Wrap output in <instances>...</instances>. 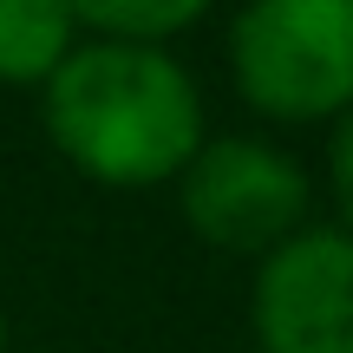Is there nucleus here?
Returning <instances> with one entry per match:
<instances>
[{"mask_svg": "<svg viewBox=\"0 0 353 353\" xmlns=\"http://www.w3.org/2000/svg\"><path fill=\"white\" fill-rule=\"evenodd\" d=\"M176 203L196 242L229 255H268L307 229L314 176L294 151L229 131V138H203V151L183 164Z\"/></svg>", "mask_w": 353, "mask_h": 353, "instance_id": "7ed1b4c3", "label": "nucleus"}, {"mask_svg": "<svg viewBox=\"0 0 353 353\" xmlns=\"http://www.w3.org/2000/svg\"><path fill=\"white\" fill-rule=\"evenodd\" d=\"M327 190H334V210H341V229L353 236V105L327 125Z\"/></svg>", "mask_w": 353, "mask_h": 353, "instance_id": "0eeeda50", "label": "nucleus"}, {"mask_svg": "<svg viewBox=\"0 0 353 353\" xmlns=\"http://www.w3.org/2000/svg\"><path fill=\"white\" fill-rule=\"evenodd\" d=\"M52 151L105 190H157L203 151V92L170 46L79 39L39 85Z\"/></svg>", "mask_w": 353, "mask_h": 353, "instance_id": "f257e3e1", "label": "nucleus"}, {"mask_svg": "<svg viewBox=\"0 0 353 353\" xmlns=\"http://www.w3.org/2000/svg\"><path fill=\"white\" fill-rule=\"evenodd\" d=\"M255 353H353V236L307 223L262 255L249 288Z\"/></svg>", "mask_w": 353, "mask_h": 353, "instance_id": "20e7f679", "label": "nucleus"}, {"mask_svg": "<svg viewBox=\"0 0 353 353\" xmlns=\"http://www.w3.org/2000/svg\"><path fill=\"white\" fill-rule=\"evenodd\" d=\"M0 353H7V314H0Z\"/></svg>", "mask_w": 353, "mask_h": 353, "instance_id": "6e6552de", "label": "nucleus"}, {"mask_svg": "<svg viewBox=\"0 0 353 353\" xmlns=\"http://www.w3.org/2000/svg\"><path fill=\"white\" fill-rule=\"evenodd\" d=\"M79 33L92 39H125V46H164L183 26L210 13V0H65Z\"/></svg>", "mask_w": 353, "mask_h": 353, "instance_id": "423d86ee", "label": "nucleus"}, {"mask_svg": "<svg viewBox=\"0 0 353 353\" xmlns=\"http://www.w3.org/2000/svg\"><path fill=\"white\" fill-rule=\"evenodd\" d=\"M229 72L275 125H334L353 105V0H242Z\"/></svg>", "mask_w": 353, "mask_h": 353, "instance_id": "f03ea898", "label": "nucleus"}, {"mask_svg": "<svg viewBox=\"0 0 353 353\" xmlns=\"http://www.w3.org/2000/svg\"><path fill=\"white\" fill-rule=\"evenodd\" d=\"M79 46L65 0H0V85H46Z\"/></svg>", "mask_w": 353, "mask_h": 353, "instance_id": "39448f33", "label": "nucleus"}]
</instances>
